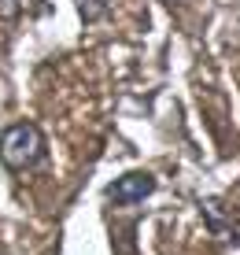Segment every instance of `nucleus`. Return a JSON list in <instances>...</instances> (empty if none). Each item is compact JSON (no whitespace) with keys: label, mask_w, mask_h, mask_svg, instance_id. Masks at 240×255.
Wrapping results in <instances>:
<instances>
[{"label":"nucleus","mask_w":240,"mask_h":255,"mask_svg":"<svg viewBox=\"0 0 240 255\" xmlns=\"http://www.w3.org/2000/svg\"><path fill=\"white\" fill-rule=\"evenodd\" d=\"M48 155V144H44V133L37 122H11V126L0 133V163L7 170H33V166L44 163Z\"/></svg>","instance_id":"nucleus-1"},{"label":"nucleus","mask_w":240,"mask_h":255,"mask_svg":"<svg viewBox=\"0 0 240 255\" xmlns=\"http://www.w3.org/2000/svg\"><path fill=\"white\" fill-rule=\"evenodd\" d=\"M155 192V178L148 170H129L122 174V178H115L108 189H104V196H108L111 207H137L144 204L148 196Z\"/></svg>","instance_id":"nucleus-2"},{"label":"nucleus","mask_w":240,"mask_h":255,"mask_svg":"<svg viewBox=\"0 0 240 255\" xmlns=\"http://www.w3.org/2000/svg\"><path fill=\"white\" fill-rule=\"evenodd\" d=\"M37 7H41V0H0V22H15L22 15L37 11Z\"/></svg>","instance_id":"nucleus-3"},{"label":"nucleus","mask_w":240,"mask_h":255,"mask_svg":"<svg viewBox=\"0 0 240 255\" xmlns=\"http://www.w3.org/2000/svg\"><path fill=\"white\" fill-rule=\"evenodd\" d=\"M78 4V15L93 26V22H104L111 15V0H74Z\"/></svg>","instance_id":"nucleus-4"},{"label":"nucleus","mask_w":240,"mask_h":255,"mask_svg":"<svg viewBox=\"0 0 240 255\" xmlns=\"http://www.w3.org/2000/svg\"><path fill=\"white\" fill-rule=\"evenodd\" d=\"M159 4H166V7H177V4H181V0H159Z\"/></svg>","instance_id":"nucleus-5"}]
</instances>
